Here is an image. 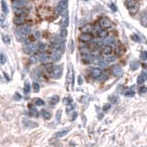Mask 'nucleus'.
Instances as JSON below:
<instances>
[{"label": "nucleus", "instance_id": "obj_2", "mask_svg": "<svg viewBox=\"0 0 147 147\" xmlns=\"http://www.w3.org/2000/svg\"><path fill=\"white\" fill-rule=\"evenodd\" d=\"M67 5H68V0H60L58 6L56 7V10H57L59 15L64 16L65 14L66 8H67Z\"/></svg>", "mask_w": 147, "mask_h": 147}, {"label": "nucleus", "instance_id": "obj_20", "mask_svg": "<svg viewBox=\"0 0 147 147\" xmlns=\"http://www.w3.org/2000/svg\"><path fill=\"white\" fill-rule=\"evenodd\" d=\"M68 26V17H67V14L64 15L63 17V20H62V29H66Z\"/></svg>", "mask_w": 147, "mask_h": 147}, {"label": "nucleus", "instance_id": "obj_29", "mask_svg": "<svg viewBox=\"0 0 147 147\" xmlns=\"http://www.w3.org/2000/svg\"><path fill=\"white\" fill-rule=\"evenodd\" d=\"M2 40H3L6 44H10V38L8 35L3 33V34H2Z\"/></svg>", "mask_w": 147, "mask_h": 147}, {"label": "nucleus", "instance_id": "obj_21", "mask_svg": "<svg viewBox=\"0 0 147 147\" xmlns=\"http://www.w3.org/2000/svg\"><path fill=\"white\" fill-rule=\"evenodd\" d=\"M92 29H93V28H92V26L91 25H85L83 28L81 29V30L83 31V33H89L90 31H92Z\"/></svg>", "mask_w": 147, "mask_h": 147}, {"label": "nucleus", "instance_id": "obj_45", "mask_svg": "<svg viewBox=\"0 0 147 147\" xmlns=\"http://www.w3.org/2000/svg\"><path fill=\"white\" fill-rule=\"evenodd\" d=\"M109 7L112 8L113 11H116V10H117V7H116V6L114 5V4H110V5H109Z\"/></svg>", "mask_w": 147, "mask_h": 147}, {"label": "nucleus", "instance_id": "obj_23", "mask_svg": "<svg viewBox=\"0 0 147 147\" xmlns=\"http://www.w3.org/2000/svg\"><path fill=\"white\" fill-rule=\"evenodd\" d=\"M1 7H2V10H3V12H4L5 14H7V13L9 12V9H8L7 6L6 4L5 0H1Z\"/></svg>", "mask_w": 147, "mask_h": 147}, {"label": "nucleus", "instance_id": "obj_30", "mask_svg": "<svg viewBox=\"0 0 147 147\" xmlns=\"http://www.w3.org/2000/svg\"><path fill=\"white\" fill-rule=\"evenodd\" d=\"M60 35H61V38H63V39H65V38L67 37V35H68V31H67V29H62Z\"/></svg>", "mask_w": 147, "mask_h": 147}, {"label": "nucleus", "instance_id": "obj_4", "mask_svg": "<svg viewBox=\"0 0 147 147\" xmlns=\"http://www.w3.org/2000/svg\"><path fill=\"white\" fill-rule=\"evenodd\" d=\"M39 50V47L35 44H28V45H25L23 47V52L26 54H33L35 52H37Z\"/></svg>", "mask_w": 147, "mask_h": 147}, {"label": "nucleus", "instance_id": "obj_50", "mask_svg": "<svg viewBox=\"0 0 147 147\" xmlns=\"http://www.w3.org/2000/svg\"><path fill=\"white\" fill-rule=\"evenodd\" d=\"M86 1H87V0H86Z\"/></svg>", "mask_w": 147, "mask_h": 147}, {"label": "nucleus", "instance_id": "obj_6", "mask_svg": "<svg viewBox=\"0 0 147 147\" xmlns=\"http://www.w3.org/2000/svg\"><path fill=\"white\" fill-rule=\"evenodd\" d=\"M18 32L21 36H27V35H29L30 33V27L29 26H27V25L20 26L18 28Z\"/></svg>", "mask_w": 147, "mask_h": 147}, {"label": "nucleus", "instance_id": "obj_1", "mask_svg": "<svg viewBox=\"0 0 147 147\" xmlns=\"http://www.w3.org/2000/svg\"><path fill=\"white\" fill-rule=\"evenodd\" d=\"M127 7H128V10L130 12L131 15H135L138 13V11L140 9V6L138 4V2L136 1H128L127 2Z\"/></svg>", "mask_w": 147, "mask_h": 147}, {"label": "nucleus", "instance_id": "obj_19", "mask_svg": "<svg viewBox=\"0 0 147 147\" xmlns=\"http://www.w3.org/2000/svg\"><path fill=\"white\" fill-rule=\"evenodd\" d=\"M68 132H69L68 128H67V129H64L63 131H60V132H56L54 136H55V138H61V137H63V136H64Z\"/></svg>", "mask_w": 147, "mask_h": 147}, {"label": "nucleus", "instance_id": "obj_5", "mask_svg": "<svg viewBox=\"0 0 147 147\" xmlns=\"http://www.w3.org/2000/svg\"><path fill=\"white\" fill-rule=\"evenodd\" d=\"M14 13L17 17L20 18H25L29 15V10L26 7H16L14 9Z\"/></svg>", "mask_w": 147, "mask_h": 147}, {"label": "nucleus", "instance_id": "obj_28", "mask_svg": "<svg viewBox=\"0 0 147 147\" xmlns=\"http://www.w3.org/2000/svg\"><path fill=\"white\" fill-rule=\"evenodd\" d=\"M29 115L32 116V117H38L39 116V112L37 110V108H31L29 109Z\"/></svg>", "mask_w": 147, "mask_h": 147}, {"label": "nucleus", "instance_id": "obj_7", "mask_svg": "<svg viewBox=\"0 0 147 147\" xmlns=\"http://www.w3.org/2000/svg\"><path fill=\"white\" fill-rule=\"evenodd\" d=\"M62 74H63V67L60 65V66H55L53 67V77L55 79H58L62 76Z\"/></svg>", "mask_w": 147, "mask_h": 147}, {"label": "nucleus", "instance_id": "obj_47", "mask_svg": "<svg viewBox=\"0 0 147 147\" xmlns=\"http://www.w3.org/2000/svg\"><path fill=\"white\" fill-rule=\"evenodd\" d=\"M109 107H110V105H109V104H107V105H105V106H104L103 109H104V110H108V108H109Z\"/></svg>", "mask_w": 147, "mask_h": 147}, {"label": "nucleus", "instance_id": "obj_40", "mask_svg": "<svg viewBox=\"0 0 147 147\" xmlns=\"http://www.w3.org/2000/svg\"><path fill=\"white\" fill-rule=\"evenodd\" d=\"M139 92H140V93H146V92H147V87H140V89H139Z\"/></svg>", "mask_w": 147, "mask_h": 147}, {"label": "nucleus", "instance_id": "obj_24", "mask_svg": "<svg viewBox=\"0 0 147 147\" xmlns=\"http://www.w3.org/2000/svg\"><path fill=\"white\" fill-rule=\"evenodd\" d=\"M103 53L107 54V55H109V54L112 53V48H111V46H105V47H103V50H102Z\"/></svg>", "mask_w": 147, "mask_h": 147}, {"label": "nucleus", "instance_id": "obj_31", "mask_svg": "<svg viewBox=\"0 0 147 147\" xmlns=\"http://www.w3.org/2000/svg\"><path fill=\"white\" fill-rule=\"evenodd\" d=\"M30 92V85L29 82H26L24 86V93L25 94H29Z\"/></svg>", "mask_w": 147, "mask_h": 147}, {"label": "nucleus", "instance_id": "obj_36", "mask_svg": "<svg viewBox=\"0 0 147 147\" xmlns=\"http://www.w3.org/2000/svg\"><path fill=\"white\" fill-rule=\"evenodd\" d=\"M35 104H36L37 106H43L44 101L43 100H41L40 98H36V99H35Z\"/></svg>", "mask_w": 147, "mask_h": 147}, {"label": "nucleus", "instance_id": "obj_13", "mask_svg": "<svg viewBox=\"0 0 147 147\" xmlns=\"http://www.w3.org/2000/svg\"><path fill=\"white\" fill-rule=\"evenodd\" d=\"M26 5H27V0H16L13 4V6L16 7H25Z\"/></svg>", "mask_w": 147, "mask_h": 147}, {"label": "nucleus", "instance_id": "obj_48", "mask_svg": "<svg viewBox=\"0 0 147 147\" xmlns=\"http://www.w3.org/2000/svg\"><path fill=\"white\" fill-rule=\"evenodd\" d=\"M105 79H107V75L106 74H102L100 76V80H105Z\"/></svg>", "mask_w": 147, "mask_h": 147}, {"label": "nucleus", "instance_id": "obj_22", "mask_svg": "<svg viewBox=\"0 0 147 147\" xmlns=\"http://www.w3.org/2000/svg\"><path fill=\"white\" fill-rule=\"evenodd\" d=\"M98 36L99 37V38H101V39H105V38H107V36H108V32L106 31V29L98 30Z\"/></svg>", "mask_w": 147, "mask_h": 147}, {"label": "nucleus", "instance_id": "obj_8", "mask_svg": "<svg viewBox=\"0 0 147 147\" xmlns=\"http://www.w3.org/2000/svg\"><path fill=\"white\" fill-rule=\"evenodd\" d=\"M79 39L82 42H90L92 40H93V36L90 34V33H82V34L79 36Z\"/></svg>", "mask_w": 147, "mask_h": 147}, {"label": "nucleus", "instance_id": "obj_39", "mask_svg": "<svg viewBox=\"0 0 147 147\" xmlns=\"http://www.w3.org/2000/svg\"><path fill=\"white\" fill-rule=\"evenodd\" d=\"M6 61H7V58H6L5 54L2 53H1V64H5Z\"/></svg>", "mask_w": 147, "mask_h": 147}, {"label": "nucleus", "instance_id": "obj_35", "mask_svg": "<svg viewBox=\"0 0 147 147\" xmlns=\"http://www.w3.org/2000/svg\"><path fill=\"white\" fill-rule=\"evenodd\" d=\"M140 58H141V60H142V61L147 60V52L146 51L142 52V53H141V55H140Z\"/></svg>", "mask_w": 147, "mask_h": 147}, {"label": "nucleus", "instance_id": "obj_16", "mask_svg": "<svg viewBox=\"0 0 147 147\" xmlns=\"http://www.w3.org/2000/svg\"><path fill=\"white\" fill-rule=\"evenodd\" d=\"M37 58H38V60L40 61V62H45V61H48L50 59V57L46 53H41L37 54Z\"/></svg>", "mask_w": 147, "mask_h": 147}, {"label": "nucleus", "instance_id": "obj_11", "mask_svg": "<svg viewBox=\"0 0 147 147\" xmlns=\"http://www.w3.org/2000/svg\"><path fill=\"white\" fill-rule=\"evenodd\" d=\"M146 80H147V74L145 73V72H142V73L139 75V77H138L137 83L139 84V85H142Z\"/></svg>", "mask_w": 147, "mask_h": 147}, {"label": "nucleus", "instance_id": "obj_38", "mask_svg": "<svg viewBox=\"0 0 147 147\" xmlns=\"http://www.w3.org/2000/svg\"><path fill=\"white\" fill-rule=\"evenodd\" d=\"M33 88H34L35 92H39L40 91V85L37 82H34L33 83Z\"/></svg>", "mask_w": 147, "mask_h": 147}, {"label": "nucleus", "instance_id": "obj_44", "mask_svg": "<svg viewBox=\"0 0 147 147\" xmlns=\"http://www.w3.org/2000/svg\"><path fill=\"white\" fill-rule=\"evenodd\" d=\"M72 102V100H71V98H64V103L65 104H69V103Z\"/></svg>", "mask_w": 147, "mask_h": 147}, {"label": "nucleus", "instance_id": "obj_26", "mask_svg": "<svg viewBox=\"0 0 147 147\" xmlns=\"http://www.w3.org/2000/svg\"><path fill=\"white\" fill-rule=\"evenodd\" d=\"M59 100H60V98H59L58 96H53L50 99V104L51 105H56L59 102Z\"/></svg>", "mask_w": 147, "mask_h": 147}, {"label": "nucleus", "instance_id": "obj_34", "mask_svg": "<svg viewBox=\"0 0 147 147\" xmlns=\"http://www.w3.org/2000/svg\"><path fill=\"white\" fill-rule=\"evenodd\" d=\"M42 116H43L44 119L49 120V119H51V113L46 111V110H42Z\"/></svg>", "mask_w": 147, "mask_h": 147}, {"label": "nucleus", "instance_id": "obj_18", "mask_svg": "<svg viewBox=\"0 0 147 147\" xmlns=\"http://www.w3.org/2000/svg\"><path fill=\"white\" fill-rule=\"evenodd\" d=\"M14 23L18 26H22L25 23L24 18H20V17H16L14 19Z\"/></svg>", "mask_w": 147, "mask_h": 147}, {"label": "nucleus", "instance_id": "obj_37", "mask_svg": "<svg viewBox=\"0 0 147 147\" xmlns=\"http://www.w3.org/2000/svg\"><path fill=\"white\" fill-rule=\"evenodd\" d=\"M139 67V64L136 63V62H132V64H131V69H132V71H134V70H136V69Z\"/></svg>", "mask_w": 147, "mask_h": 147}, {"label": "nucleus", "instance_id": "obj_14", "mask_svg": "<svg viewBox=\"0 0 147 147\" xmlns=\"http://www.w3.org/2000/svg\"><path fill=\"white\" fill-rule=\"evenodd\" d=\"M23 124H24V126H26V127L28 128H34L38 126V124L34 123L33 121H30L29 120H26V119L23 120Z\"/></svg>", "mask_w": 147, "mask_h": 147}, {"label": "nucleus", "instance_id": "obj_43", "mask_svg": "<svg viewBox=\"0 0 147 147\" xmlns=\"http://www.w3.org/2000/svg\"><path fill=\"white\" fill-rule=\"evenodd\" d=\"M61 114H62V111H61V110L57 111V115H56V120H57L61 119Z\"/></svg>", "mask_w": 147, "mask_h": 147}, {"label": "nucleus", "instance_id": "obj_33", "mask_svg": "<svg viewBox=\"0 0 147 147\" xmlns=\"http://www.w3.org/2000/svg\"><path fill=\"white\" fill-rule=\"evenodd\" d=\"M116 56L115 55H111V54H109V55H108L107 56V58H106V61L108 62V63H109V62H114L115 60H116Z\"/></svg>", "mask_w": 147, "mask_h": 147}, {"label": "nucleus", "instance_id": "obj_9", "mask_svg": "<svg viewBox=\"0 0 147 147\" xmlns=\"http://www.w3.org/2000/svg\"><path fill=\"white\" fill-rule=\"evenodd\" d=\"M91 75L94 78H99L102 75V71L99 68H93L91 71Z\"/></svg>", "mask_w": 147, "mask_h": 147}, {"label": "nucleus", "instance_id": "obj_27", "mask_svg": "<svg viewBox=\"0 0 147 147\" xmlns=\"http://www.w3.org/2000/svg\"><path fill=\"white\" fill-rule=\"evenodd\" d=\"M95 64H97V65H100V66H107L108 62H107V61H103V60L96 59V60H95Z\"/></svg>", "mask_w": 147, "mask_h": 147}, {"label": "nucleus", "instance_id": "obj_12", "mask_svg": "<svg viewBox=\"0 0 147 147\" xmlns=\"http://www.w3.org/2000/svg\"><path fill=\"white\" fill-rule=\"evenodd\" d=\"M140 21H141V24L143 26V27H145L147 28V12H143L142 13L141 15V18H140Z\"/></svg>", "mask_w": 147, "mask_h": 147}, {"label": "nucleus", "instance_id": "obj_32", "mask_svg": "<svg viewBox=\"0 0 147 147\" xmlns=\"http://www.w3.org/2000/svg\"><path fill=\"white\" fill-rule=\"evenodd\" d=\"M124 95H125L126 97H133V96H134V91H133L132 89H128V90H126V91L124 92Z\"/></svg>", "mask_w": 147, "mask_h": 147}, {"label": "nucleus", "instance_id": "obj_10", "mask_svg": "<svg viewBox=\"0 0 147 147\" xmlns=\"http://www.w3.org/2000/svg\"><path fill=\"white\" fill-rule=\"evenodd\" d=\"M112 74L115 76H120L122 74V69L119 65H115L112 67Z\"/></svg>", "mask_w": 147, "mask_h": 147}, {"label": "nucleus", "instance_id": "obj_17", "mask_svg": "<svg viewBox=\"0 0 147 147\" xmlns=\"http://www.w3.org/2000/svg\"><path fill=\"white\" fill-rule=\"evenodd\" d=\"M61 56H62V52H61V51H56V52L53 54L52 60H53V62H57V61H59V60L61 59Z\"/></svg>", "mask_w": 147, "mask_h": 147}, {"label": "nucleus", "instance_id": "obj_3", "mask_svg": "<svg viewBox=\"0 0 147 147\" xmlns=\"http://www.w3.org/2000/svg\"><path fill=\"white\" fill-rule=\"evenodd\" d=\"M98 24H99V27L101 28V29H110V27H111L110 20L106 17H103L98 20Z\"/></svg>", "mask_w": 147, "mask_h": 147}, {"label": "nucleus", "instance_id": "obj_46", "mask_svg": "<svg viewBox=\"0 0 147 147\" xmlns=\"http://www.w3.org/2000/svg\"><path fill=\"white\" fill-rule=\"evenodd\" d=\"M74 109V106L73 105H71V106H69L68 108H67V109H66V112H69L70 110H73Z\"/></svg>", "mask_w": 147, "mask_h": 147}, {"label": "nucleus", "instance_id": "obj_42", "mask_svg": "<svg viewBox=\"0 0 147 147\" xmlns=\"http://www.w3.org/2000/svg\"><path fill=\"white\" fill-rule=\"evenodd\" d=\"M132 39L134 40V41H140V40H139V37H138L137 35H132Z\"/></svg>", "mask_w": 147, "mask_h": 147}, {"label": "nucleus", "instance_id": "obj_25", "mask_svg": "<svg viewBox=\"0 0 147 147\" xmlns=\"http://www.w3.org/2000/svg\"><path fill=\"white\" fill-rule=\"evenodd\" d=\"M114 43V39L113 38H105L104 40V44L107 45V46H111L112 44Z\"/></svg>", "mask_w": 147, "mask_h": 147}, {"label": "nucleus", "instance_id": "obj_41", "mask_svg": "<svg viewBox=\"0 0 147 147\" xmlns=\"http://www.w3.org/2000/svg\"><path fill=\"white\" fill-rule=\"evenodd\" d=\"M38 47H39V51H40V52H42V51H44V49H45V44H43V43H40Z\"/></svg>", "mask_w": 147, "mask_h": 147}, {"label": "nucleus", "instance_id": "obj_15", "mask_svg": "<svg viewBox=\"0 0 147 147\" xmlns=\"http://www.w3.org/2000/svg\"><path fill=\"white\" fill-rule=\"evenodd\" d=\"M82 60H83V62L85 64H91L92 61H93V58H92V56L89 55V54H83Z\"/></svg>", "mask_w": 147, "mask_h": 147}, {"label": "nucleus", "instance_id": "obj_49", "mask_svg": "<svg viewBox=\"0 0 147 147\" xmlns=\"http://www.w3.org/2000/svg\"><path fill=\"white\" fill-rule=\"evenodd\" d=\"M82 83H83V79H82V77H81V76H79V77H78V84H79V85H81Z\"/></svg>", "mask_w": 147, "mask_h": 147}]
</instances>
